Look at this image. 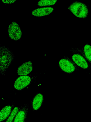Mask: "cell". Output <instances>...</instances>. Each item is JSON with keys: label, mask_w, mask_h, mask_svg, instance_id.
<instances>
[{"label": "cell", "mask_w": 91, "mask_h": 122, "mask_svg": "<svg viewBox=\"0 0 91 122\" xmlns=\"http://www.w3.org/2000/svg\"><path fill=\"white\" fill-rule=\"evenodd\" d=\"M14 55L9 48L5 46H0V71L2 75L13 60Z\"/></svg>", "instance_id": "6da1fadb"}, {"label": "cell", "mask_w": 91, "mask_h": 122, "mask_svg": "<svg viewBox=\"0 0 91 122\" xmlns=\"http://www.w3.org/2000/svg\"><path fill=\"white\" fill-rule=\"evenodd\" d=\"M68 9L75 16L79 18H86L88 13L86 5L79 1L73 2L68 7Z\"/></svg>", "instance_id": "7a4b0ae2"}, {"label": "cell", "mask_w": 91, "mask_h": 122, "mask_svg": "<svg viewBox=\"0 0 91 122\" xmlns=\"http://www.w3.org/2000/svg\"><path fill=\"white\" fill-rule=\"evenodd\" d=\"M8 32L9 36L14 40H18L21 38V29L18 24L15 22H13L9 25Z\"/></svg>", "instance_id": "3957f363"}, {"label": "cell", "mask_w": 91, "mask_h": 122, "mask_svg": "<svg viewBox=\"0 0 91 122\" xmlns=\"http://www.w3.org/2000/svg\"><path fill=\"white\" fill-rule=\"evenodd\" d=\"M29 104H25L21 107L16 114L13 122H25L29 108Z\"/></svg>", "instance_id": "277c9868"}, {"label": "cell", "mask_w": 91, "mask_h": 122, "mask_svg": "<svg viewBox=\"0 0 91 122\" xmlns=\"http://www.w3.org/2000/svg\"><path fill=\"white\" fill-rule=\"evenodd\" d=\"M31 81V78L29 76L27 75L21 76L15 81L14 87L17 90H21L28 86Z\"/></svg>", "instance_id": "5b68a950"}, {"label": "cell", "mask_w": 91, "mask_h": 122, "mask_svg": "<svg viewBox=\"0 0 91 122\" xmlns=\"http://www.w3.org/2000/svg\"><path fill=\"white\" fill-rule=\"evenodd\" d=\"M59 66L64 71L68 73H71L75 70L74 64L69 60L64 58L61 59L59 62Z\"/></svg>", "instance_id": "8992f818"}, {"label": "cell", "mask_w": 91, "mask_h": 122, "mask_svg": "<svg viewBox=\"0 0 91 122\" xmlns=\"http://www.w3.org/2000/svg\"><path fill=\"white\" fill-rule=\"evenodd\" d=\"M33 69L32 62L29 61L21 65L18 68L17 73L20 76H25L29 74Z\"/></svg>", "instance_id": "52a82bcc"}, {"label": "cell", "mask_w": 91, "mask_h": 122, "mask_svg": "<svg viewBox=\"0 0 91 122\" xmlns=\"http://www.w3.org/2000/svg\"><path fill=\"white\" fill-rule=\"evenodd\" d=\"M44 100L43 96L41 93L37 94L33 99L31 103V107L34 111L38 110L41 106Z\"/></svg>", "instance_id": "ba28073f"}, {"label": "cell", "mask_w": 91, "mask_h": 122, "mask_svg": "<svg viewBox=\"0 0 91 122\" xmlns=\"http://www.w3.org/2000/svg\"><path fill=\"white\" fill-rule=\"evenodd\" d=\"M53 10L54 8L52 7H41L34 10L32 11V14L34 16L41 17L49 15Z\"/></svg>", "instance_id": "9c48e42d"}, {"label": "cell", "mask_w": 91, "mask_h": 122, "mask_svg": "<svg viewBox=\"0 0 91 122\" xmlns=\"http://www.w3.org/2000/svg\"><path fill=\"white\" fill-rule=\"evenodd\" d=\"M72 59L74 63L80 67L84 69L88 68V63L81 55L77 54H74L72 56Z\"/></svg>", "instance_id": "30bf717a"}, {"label": "cell", "mask_w": 91, "mask_h": 122, "mask_svg": "<svg viewBox=\"0 0 91 122\" xmlns=\"http://www.w3.org/2000/svg\"><path fill=\"white\" fill-rule=\"evenodd\" d=\"M15 104L8 105L2 108L0 112V122H1L8 118L13 109Z\"/></svg>", "instance_id": "8fae6325"}, {"label": "cell", "mask_w": 91, "mask_h": 122, "mask_svg": "<svg viewBox=\"0 0 91 122\" xmlns=\"http://www.w3.org/2000/svg\"><path fill=\"white\" fill-rule=\"evenodd\" d=\"M21 107L22 106H20L15 107L12 110L5 122H13L16 114Z\"/></svg>", "instance_id": "7c38bea8"}, {"label": "cell", "mask_w": 91, "mask_h": 122, "mask_svg": "<svg viewBox=\"0 0 91 122\" xmlns=\"http://www.w3.org/2000/svg\"><path fill=\"white\" fill-rule=\"evenodd\" d=\"M57 0H42L38 3V5L40 6H50L55 4L57 2Z\"/></svg>", "instance_id": "4fadbf2b"}, {"label": "cell", "mask_w": 91, "mask_h": 122, "mask_svg": "<svg viewBox=\"0 0 91 122\" xmlns=\"http://www.w3.org/2000/svg\"><path fill=\"white\" fill-rule=\"evenodd\" d=\"M84 52L86 58L91 62V46L88 44L85 45L84 47Z\"/></svg>", "instance_id": "5bb4252c"}, {"label": "cell", "mask_w": 91, "mask_h": 122, "mask_svg": "<svg viewBox=\"0 0 91 122\" xmlns=\"http://www.w3.org/2000/svg\"><path fill=\"white\" fill-rule=\"evenodd\" d=\"M15 0H2L3 2L4 3H6L7 4H10L13 3L15 1Z\"/></svg>", "instance_id": "9a60e30c"}]
</instances>
